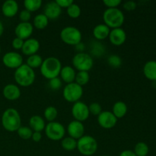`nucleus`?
<instances>
[{"instance_id":"e433bc0d","label":"nucleus","mask_w":156,"mask_h":156,"mask_svg":"<svg viewBox=\"0 0 156 156\" xmlns=\"http://www.w3.org/2000/svg\"><path fill=\"white\" fill-rule=\"evenodd\" d=\"M30 17H31V14L29 11L26 10V9L21 11L19 14V18L21 22H29Z\"/></svg>"},{"instance_id":"393cba45","label":"nucleus","mask_w":156,"mask_h":156,"mask_svg":"<svg viewBox=\"0 0 156 156\" xmlns=\"http://www.w3.org/2000/svg\"><path fill=\"white\" fill-rule=\"evenodd\" d=\"M49 19L44 14H38L34 18V26L37 29H42L46 28L48 25Z\"/></svg>"},{"instance_id":"5701e85b","label":"nucleus","mask_w":156,"mask_h":156,"mask_svg":"<svg viewBox=\"0 0 156 156\" xmlns=\"http://www.w3.org/2000/svg\"><path fill=\"white\" fill-rule=\"evenodd\" d=\"M111 30L105 24H99L96 25L93 29V35L94 37L99 41L106 39L108 37Z\"/></svg>"},{"instance_id":"20e7f679","label":"nucleus","mask_w":156,"mask_h":156,"mask_svg":"<svg viewBox=\"0 0 156 156\" xmlns=\"http://www.w3.org/2000/svg\"><path fill=\"white\" fill-rule=\"evenodd\" d=\"M103 19L105 24L111 28L121 27L124 22L125 17L123 12L118 8L107 9L103 14Z\"/></svg>"},{"instance_id":"bb28decb","label":"nucleus","mask_w":156,"mask_h":156,"mask_svg":"<svg viewBox=\"0 0 156 156\" xmlns=\"http://www.w3.org/2000/svg\"><path fill=\"white\" fill-rule=\"evenodd\" d=\"M61 146L62 149L66 151H73L77 148V140L72 137H66L62 140Z\"/></svg>"},{"instance_id":"412c9836","label":"nucleus","mask_w":156,"mask_h":156,"mask_svg":"<svg viewBox=\"0 0 156 156\" xmlns=\"http://www.w3.org/2000/svg\"><path fill=\"white\" fill-rule=\"evenodd\" d=\"M143 73L146 79L156 82V61L149 60L143 66Z\"/></svg>"},{"instance_id":"aec40b11","label":"nucleus","mask_w":156,"mask_h":156,"mask_svg":"<svg viewBox=\"0 0 156 156\" xmlns=\"http://www.w3.org/2000/svg\"><path fill=\"white\" fill-rule=\"evenodd\" d=\"M59 75H60L61 79L63 82L67 84H69L74 82L76 73L73 67L70 66H66L62 67Z\"/></svg>"},{"instance_id":"f3484780","label":"nucleus","mask_w":156,"mask_h":156,"mask_svg":"<svg viewBox=\"0 0 156 156\" xmlns=\"http://www.w3.org/2000/svg\"><path fill=\"white\" fill-rule=\"evenodd\" d=\"M62 13V9L57 5L56 2H50L44 8V15L48 19H56Z\"/></svg>"},{"instance_id":"4468645a","label":"nucleus","mask_w":156,"mask_h":156,"mask_svg":"<svg viewBox=\"0 0 156 156\" xmlns=\"http://www.w3.org/2000/svg\"><path fill=\"white\" fill-rule=\"evenodd\" d=\"M34 30V26L30 22H20L15 29V34L16 37L21 40L29 39Z\"/></svg>"},{"instance_id":"473e14b6","label":"nucleus","mask_w":156,"mask_h":156,"mask_svg":"<svg viewBox=\"0 0 156 156\" xmlns=\"http://www.w3.org/2000/svg\"><path fill=\"white\" fill-rule=\"evenodd\" d=\"M17 133H18V135L22 140H29V139L31 138L32 134H33V131H32V129L30 128H29L28 126H22L17 130Z\"/></svg>"},{"instance_id":"9d476101","label":"nucleus","mask_w":156,"mask_h":156,"mask_svg":"<svg viewBox=\"0 0 156 156\" xmlns=\"http://www.w3.org/2000/svg\"><path fill=\"white\" fill-rule=\"evenodd\" d=\"M72 114L76 120L82 123L89 117L90 112L88 106L84 102L79 101L73 105L72 108Z\"/></svg>"},{"instance_id":"423d86ee","label":"nucleus","mask_w":156,"mask_h":156,"mask_svg":"<svg viewBox=\"0 0 156 156\" xmlns=\"http://www.w3.org/2000/svg\"><path fill=\"white\" fill-rule=\"evenodd\" d=\"M60 38L66 44L77 46L82 41V33L77 27L68 26L62 29L60 32Z\"/></svg>"},{"instance_id":"49530a36","label":"nucleus","mask_w":156,"mask_h":156,"mask_svg":"<svg viewBox=\"0 0 156 156\" xmlns=\"http://www.w3.org/2000/svg\"><path fill=\"white\" fill-rule=\"evenodd\" d=\"M0 53H1V48H0Z\"/></svg>"},{"instance_id":"4be33fe9","label":"nucleus","mask_w":156,"mask_h":156,"mask_svg":"<svg viewBox=\"0 0 156 156\" xmlns=\"http://www.w3.org/2000/svg\"><path fill=\"white\" fill-rule=\"evenodd\" d=\"M30 128L33 129L34 132L41 133L45 129V122L44 120L39 115H34L29 120Z\"/></svg>"},{"instance_id":"4c0bfd02","label":"nucleus","mask_w":156,"mask_h":156,"mask_svg":"<svg viewBox=\"0 0 156 156\" xmlns=\"http://www.w3.org/2000/svg\"><path fill=\"white\" fill-rule=\"evenodd\" d=\"M103 2L108 9H113L117 8L119 5L121 4V0H104Z\"/></svg>"},{"instance_id":"ea45409f","label":"nucleus","mask_w":156,"mask_h":156,"mask_svg":"<svg viewBox=\"0 0 156 156\" xmlns=\"http://www.w3.org/2000/svg\"><path fill=\"white\" fill-rule=\"evenodd\" d=\"M136 3L134 1H126V2L123 4V8L124 9H126V11H133L136 9Z\"/></svg>"},{"instance_id":"a18cd8bd","label":"nucleus","mask_w":156,"mask_h":156,"mask_svg":"<svg viewBox=\"0 0 156 156\" xmlns=\"http://www.w3.org/2000/svg\"><path fill=\"white\" fill-rule=\"evenodd\" d=\"M102 156H109V155H102Z\"/></svg>"},{"instance_id":"f03ea898","label":"nucleus","mask_w":156,"mask_h":156,"mask_svg":"<svg viewBox=\"0 0 156 156\" xmlns=\"http://www.w3.org/2000/svg\"><path fill=\"white\" fill-rule=\"evenodd\" d=\"M3 127L9 132H15L21 126V119L18 111L14 108H8L2 117Z\"/></svg>"},{"instance_id":"c9c22d12","label":"nucleus","mask_w":156,"mask_h":156,"mask_svg":"<svg viewBox=\"0 0 156 156\" xmlns=\"http://www.w3.org/2000/svg\"><path fill=\"white\" fill-rule=\"evenodd\" d=\"M49 85H50V88L52 90L56 91V90H58L59 88H61V86H62V81L58 77L54 78V79H50V82H49Z\"/></svg>"},{"instance_id":"a211bd4d","label":"nucleus","mask_w":156,"mask_h":156,"mask_svg":"<svg viewBox=\"0 0 156 156\" xmlns=\"http://www.w3.org/2000/svg\"><path fill=\"white\" fill-rule=\"evenodd\" d=\"M3 95L9 101H15L21 96V91L17 85L9 84L3 88Z\"/></svg>"},{"instance_id":"79ce46f5","label":"nucleus","mask_w":156,"mask_h":156,"mask_svg":"<svg viewBox=\"0 0 156 156\" xmlns=\"http://www.w3.org/2000/svg\"><path fill=\"white\" fill-rule=\"evenodd\" d=\"M31 139L33 140L34 142H35V143H38V142L41 141V139H42V134L40 132H33Z\"/></svg>"},{"instance_id":"9b49d317","label":"nucleus","mask_w":156,"mask_h":156,"mask_svg":"<svg viewBox=\"0 0 156 156\" xmlns=\"http://www.w3.org/2000/svg\"><path fill=\"white\" fill-rule=\"evenodd\" d=\"M2 62L8 68L18 69L23 64V57L16 52H9L4 55Z\"/></svg>"},{"instance_id":"2eb2a0df","label":"nucleus","mask_w":156,"mask_h":156,"mask_svg":"<svg viewBox=\"0 0 156 156\" xmlns=\"http://www.w3.org/2000/svg\"><path fill=\"white\" fill-rule=\"evenodd\" d=\"M108 37L111 44L115 46L122 45L126 40V34L122 27L112 29Z\"/></svg>"},{"instance_id":"0eeeda50","label":"nucleus","mask_w":156,"mask_h":156,"mask_svg":"<svg viewBox=\"0 0 156 156\" xmlns=\"http://www.w3.org/2000/svg\"><path fill=\"white\" fill-rule=\"evenodd\" d=\"M73 65L79 72H88L92 69L94 61L89 54L82 52L73 56Z\"/></svg>"},{"instance_id":"37998d69","label":"nucleus","mask_w":156,"mask_h":156,"mask_svg":"<svg viewBox=\"0 0 156 156\" xmlns=\"http://www.w3.org/2000/svg\"><path fill=\"white\" fill-rule=\"evenodd\" d=\"M120 156H136V154L134 153L133 151L127 149V150L123 151V152L120 153Z\"/></svg>"},{"instance_id":"cd10ccee","label":"nucleus","mask_w":156,"mask_h":156,"mask_svg":"<svg viewBox=\"0 0 156 156\" xmlns=\"http://www.w3.org/2000/svg\"><path fill=\"white\" fill-rule=\"evenodd\" d=\"M90 80V76L88 72H79L76 75V79H75V82L79 85L80 86H84L86 84L88 83Z\"/></svg>"},{"instance_id":"a19ab883","label":"nucleus","mask_w":156,"mask_h":156,"mask_svg":"<svg viewBox=\"0 0 156 156\" xmlns=\"http://www.w3.org/2000/svg\"><path fill=\"white\" fill-rule=\"evenodd\" d=\"M56 3H57L58 5L62 9V8H68L69 6L71 5L73 3V0H56Z\"/></svg>"},{"instance_id":"dca6fc26","label":"nucleus","mask_w":156,"mask_h":156,"mask_svg":"<svg viewBox=\"0 0 156 156\" xmlns=\"http://www.w3.org/2000/svg\"><path fill=\"white\" fill-rule=\"evenodd\" d=\"M40 42L35 38H29L24 42L21 51L26 56L36 54L40 49Z\"/></svg>"},{"instance_id":"1a4fd4ad","label":"nucleus","mask_w":156,"mask_h":156,"mask_svg":"<svg viewBox=\"0 0 156 156\" xmlns=\"http://www.w3.org/2000/svg\"><path fill=\"white\" fill-rule=\"evenodd\" d=\"M45 134L47 138L53 141H58L63 139L66 129L63 125L58 122H50L45 126Z\"/></svg>"},{"instance_id":"6ab92c4d","label":"nucleus","mask_w":156,"mask_h":156,"mask_svg":"<svg viewBox=\"0 0 156 156\" xmlns=\"http://www.w3.org/2000/svg\"><path fill=\"white\" fill-rule=\"evenodd\" d=\"M2 11L5 16L8 18L14 17L18 11V4L15 0H7L3 3Z\"/></svg>"},{"instance_id":"c85d7f7f","label":"nucleus","mask_w":156,"mask_h":156,"mask_svg":"<svg viewBox=\"0 0 156 156\" xmlns=\"http://www.w3.org/2000/svg\"><path fill=\"white\" fill-rule=\"evenodd\" d=\"M133 152L136 156H147L149 152V148L146 143L140 142L135 146Z\"/></svg>"},{"instance_id":"7ed1b4c3","label":"nucleus","mask_w":156,"mask_h":156,"mask_svg":"<svg viewBox=\"0 0 156 156\" xmlns=\"http://www.w3.org/2000/svg\"><path fill=\"white\" fill-rule=\"evenodd\" d=\"M14 77L17 84L22 87H28L34 82L35 73L27 64H22L16 69Z\"/></svg>"},{"instance_id":"f8f14e48","label":"nucleus","mask_w":156,"mask_h":156,"mask_svg":"<svg viewBox=\"0 0 156 156\" xmlns=\"http://www.w3.org/2000/svg\"><path fill=\"white\" fill-rule=\"evenodd\" d=\"M98 122L104 129H111L117 123V118L111 111H102L98 116Z\"/></svg>"},{"instance_id":"2f4dec72","label":"nucleus","mask_w":156,"mask_h":156,"mask_svg":"<svg viewBox=\"0 0 156 156\" xmlns=\"http://www.w3.org/2000/svg\"><path fill=\"white\" fill-rule=\"evenodd\" d=\"M81 12H82V11H81L79 5L74 2L67 8V14L72 18H78L80 16Z\"/></svg>"},{"instance_id":"6e6552de","label":"nucleus","mask_w":156,"mask_h":156,"mask_svg":"<svg viewBox=\"0 0 156 156\" xmlns=\"http://www.w3.org/2000/svg\"><path fill=\"white\" fill-rule=\"evenodd\" d=\"M82 94H83V88L76 82L67 84L62 91V96L64 99L72 103L79 101Z\"/></svg>"},{"instance_id":"f257e3e1","label":"nucleus","mask_w":156,"mask_h":156,"mask_svg":"<svg viewBox=\"0 0 156 156\" xmlns=\"http://www.w3.org/2000/svg\"><path fill=\"white\" fill-rule=\"evenodd\" d=\"M62 69V64L59 59L53 56L44 59L41 66V73L46 79H50L58 77Z\"/></svg>"},{"instance_id":"c03bdc74","label":"nucleus","mask_w":156,"mask_h":156,"mask_svg":"<svg viewBox=\"0 0 156 156\" xmlns=\"http://www.w3.org/2000/svg\"><path fill=\"white\" fill-rule=\"evenodd\" d=\"M3 30H4V27H3V24L2 23V21H0V37L2 36V34H3Z\"/></svg>"},{"instance_id":"58836bf2","label":"nucleus","mask_w":156,"mask_h":156,"mask_svg":"<svg viewBox=\"0 0 156 156\" xmlns=\"http://www.w3.org/2000/svg\"><path fill=\"white\" fill-rule=\"evenodd\" d=\"M24 41L23 40H21V38L15 37L12 41V47L15 49H16V50H21V48L23 47V44H24Z\"/></svg>"},{"instance_id":"39448f33","label":"nucleus","mask_w":156,"mask_h":156,"mask_svg":"<svg viewBox=\"0 0 156 156\" xmlns=\"http://www.w3.org/2000/svg\"><path fill=\"white\" fill-rule=\"evenodd\" d=\"M77 149L82 155H92L98 150V142L91 136H85L77 140Z\"/></svg>"},{"instance_id":"f704fd0d","label":"nucleus","mask_w":156,"mask_h":156,"mask_svg":"<svg viewBox=\"0 0 156 156\" xmlns=\"http://www.w3.org/2000/svg\"><path fill=\"white\" fill-rule=\"evenodd\" d=\"M89 112L94 116H98L102 112V108L101 105L97 102H93L88 106Z\"/></svg>"},{"instance_id":"ddd939ff","label":"nucleus","mask_w":156,"mask_h":156,"mask_svg":"<svg viewBox=\"0 0 156 156\" xmlns=\"http://www.w3.org/2000/svg\"><path fill=\"white\" fill-rule=\"evenodd\" d=\"M67 132L69 135V137L78 140L82 137L85 133V126L82 122L73 120L69 123L67 126Z\"/></svg>"},{"instance_id":"c756f323","label":"nucleus","mask_w":156,"mask_h":156,"mask_svg":"<svg viewBox=\"0 0 156 156\" xmlns=\"http://www.w3.org/2000/svg\"><path fill=\"white\" fill-rule=\"evenodd\" d=\"M41 5H42L41 0H25L24 2L25 9L30 12L37 11L41 7Z\"/></svg>"},{"instance_id":"72a5a7b5","label":"nucleus","mask_w":156,"mask_h":156,"mask_svg":"<svg viewBox=\"0 0 156 156\" xmlns=\"http://www.w3.org/2000/svg\"><path fill=\"white\" fill-rule=\"evenodd\" d=\"M108 62L113 68H119L122 64V59L117 55H111L108 57Z\"/></svg>"},{"instance_id":"a878e982","label":"nucleus","mask_w":156,"mask_h":156,"mask_svg":"<svg viewBox=\"0 0 156 156\" xmlns=\"http://www.w3.org/2000/svg\"><path fill=\"white\" fill-rule=\"evenodd\" d=\"M43 59L40 55L34 54L31 55V56H29L28 58L27 59V64L29 67H30L31 69H37L41 67V66L42 65L43 62Z\"/></svg>"},{"instance_id":"7c9ffc66","label":"nucleus","mask_w":156,"mask_h":156,"mask_svg":"<svg viewBox=\"0 0 156 156\" xmlns=\"http://www.w3.org/2000/svg\"><path fill=\"white\" fill-rule=\"evenodd\" d=\"M44 114L45 119L47 121H49V123L50 122H53L55 119L57 117L58 111L55 107L49 106L45 109Z\"/></svg>"},{"instance_id":"b1692460","label":"nucleus","mask_w":156,"mask_h":156,"mask_svg":"<svg viewBox=\"0 0 156 156\" xmlns=\"http://www.w3.org/2000/svg\"><path fill=\"white\" fill-rule=\"evenodd\" d=\"M112 113L117 119L123 118L127 113V105L123 101H117L113 106Z\"/></svg>"}]
</instances>
